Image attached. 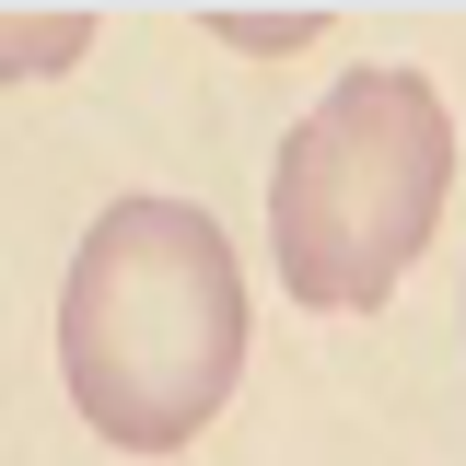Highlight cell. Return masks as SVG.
Listing matches in <instances>:
<instances>
[{
  "instance_id": "cell-1",
  "label": "cell",
  "mask_w": 466,
  "mask_h": 466,
  "mask_svg": "<svg viewBox=\"0 0 466 466\" xmlns=\"http://www.w3.org/2000/svg\"><path fill=\"white\" fill-rule=\"evenodd\" d=\"M245 268L198 198L128 187L94 210L58 280V385L116 455H187L245 385Z\"/></svg>"
},
{
  "instance_id": "cell-2",
  "label": "cell",
  "mask_w": 466,
  "mask_h": 466,
  "mask_svg": "<svg viewBox=\"0 0 466 466\" xmlns=\"http://www.w3.org/2000/svg\"><path fill=\"white\" fill-rule=\"evenodd\" d=\"M455 198V116L408 58H361L268 164V257L303 315H385Z\"/></svg>"
},
{
  "instance_id": "cell-3",
  "label": "cell",
  "mask_w": 466,
  "mask_h": 466,
  "mask_svg": "<svg viewBox=\"0 0 466 466\" xmlns=\"http://www.w3.org/2000/svg\"><path fill=\"white\" fill-rule=\"evenodd\" d=\"M94 24H106V0H0V82H58V70H82Z\"/></svg>"
},
{
  "instance_id": "cell-4",
  "label": "cell",
  "mask_w": 466,
  "mask_h": 466,
  "mask_svg": "<svg viewBox=\"0 0 466 466\" xmlns=\"http://www.w3.org/2000/svg\"><path fill=\"white\" fill-rule=\"evenodd\" d=\"M187 12H198L222 47H245V58H291V47H315L350 0H187Z\"/></svg>"
}]
</instances>
